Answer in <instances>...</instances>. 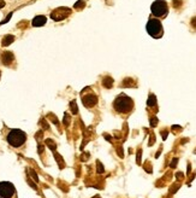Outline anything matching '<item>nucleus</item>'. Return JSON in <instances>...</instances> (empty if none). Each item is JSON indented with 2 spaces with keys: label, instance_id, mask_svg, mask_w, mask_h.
I'll use <instances>...</instances> for the list:
<instances>
[{
  "label": "nucleus",
  "instance_id": "f03ea898",
  "mask_svg": "<svg viewBox=\"0 0 196 198\" xmlns=\"http://www.w3.org/2000/svg\"><path fill=\"white\" fill-rule=\"evenodd\" d=\"M6 140L12 148H21L27 141V133L21 129H11L6 135Z\"/></svg>",
  "mask_w": 196,
  "mask_h": 198
},
{
  "label": "nucleus",
  "instance_id": "9d476101",
  "mask_svg": "<svg viewBox=\"0 0 196 198\" xmlns=\"http://www.w3.org/2000/svg\"><path fill=\"white\" fill-rule=\"evenodd\" d=\"M102 86L106 87V88H111L113 86V79L110 77V76H106L104 80H102Z\"/></svg>",
  "mask_w": 196,
  "mask_h": 198
},
{
  "label": "nucleus",
  "instance_id": "6ab92c4d",
  "mask_svg": "<svg viewBox=\"0 0 196 198\" xmlns=\"http://www.w3.org/2000/svg\"><path fill=\"white\" fill-rule=\"evenodd\" d=\"M5 6V3H4V0H0V9H3Z\"/></svg>",
  "mask_w": 196,
  "mask_h": 198
},
{
  "label": "nucleus",
  "instance_id": "f257e3e1",
  "mask_svg": "<svg viewBox=\"0 0 196 198\" xmlns=\"http://www.w3.org/2000/svg\"><path fill=\"white\" fill-rule=\"evenodd\" d=\"M113 108L117 112H120V114H127L133 110L134 108V102L131 98H129L125 94H120L116 98L114 103H113Z\"/></svg>",
  "mask_w": 196,
  "mask_h": 198
},
{
  "label": "nucleus",
  "instance_id": "1a4fd4ad",
  "mask_svg": "<svg viewBox=\"0 0 196 198\" xmlns=\"http://www.w3.org/2000/svg\"><path fill=\"white\" fill-rule=\"evenodd\" d=\"M47 22V18L45 16H36L34 19H32V25L34 27H41V25H45Z\"/></svg>",
  "mask_w": 196,
  "mask_h": 198
},
{
  "label": "nucleus",
  "instance_id": "dca6fc26",
  "mask_svg": "<svg viewBox=\"0 0 196 198\" xmlns=\"http://www.w3.org/2000/svg\"><path fill=\"white\" fill-rule=\"evenodd\" d=\"M11 17H12V12H10V13L7 15V17H6V18H5V19H4L1 23H0V24H5V23H7V22L10 21V18H11Z\"/></svg>",
  "mask_w": 196,
  "mask_h": 198
},
{
  "label": "nucleus",
  "instance_id": "20e7f679",
  "mask_svg": "<svg viewBox=\"0 0 196 198\" xmlns=\"http://www.w3.org/2000/svg\"><path fill=\"white\" fill-rule=\"evenodd\" d=\"M0 198H17V191L12 182H0Z\"/></svg>",
  "mask_w": 196,
  "mask_h": 198
},
{
  "label": "nucleus",
  "instance_id": "a211bd4d",
  "mask_svg": "<svg viewBox=\"0 0 196 198\" xmlns=\"http://www.w3.org/2000/svg\"><path fill=\"white\" fill-rule=\"evenodd\" d=\"M191 25L195 28V29H196V17H194L192 19H191Z\"/></svg>",
  "mask_w": 196,
  "mask_h": 198
},
{
  "label": "nucleus",
  "instance_id": "7ed1b4c3",
  "mask_svg": "<svg viewBox=\"0 0 196 198\" xmlns=\"http://www.w3.org/2000/svg\"><path fill=\"white\" fill-rule=\"evenodd\" d=\"M147 32L150 36L153 38H161L162 36V25H161V22L159 19H155V18H150L147 23Z\"/></svg>",
  "mask_w": 196,
  "mask_h": 198
},
{
  "label": "nucleus",
  "instance_id": "aec40b11",
  "mask_svg": "<svg viewBox=\"0 0 196 198\" xmlns=\"http://www.w3.org/2000/svg\"><path fill=\"white\" fill-rule=\"evenodd\" d=\"M0 76H1V73H0Z\"/></svg>",
  "mask_w": 196,
  "mask_h": 198
},
{
  "label": "nucleus",
  "instance_id": "4468645a",
  "mask_svg": "<svg viewBox=\"0 0 196 198\" xmlns=\"http://www.w3.org/2000/svg\"><path fill=\"white\" fill-rule=\"evenodd\" d=\"M84 6H85V4H84V1H82V0H80V1H77V3L74 5L75 9H83Z\"/></svg>",
  "mask_w": 196,
  "mask_h": 198
},
{
  "label": "nucleus",
  "instance_id": "6e6552de",
  "mask_svg": "<svg viewBox=\"0 0 196 198\" xmlns=\"http://www.w3.org/2000/svg\"><path fill=\"white\" fill-rule=\"evenodd\" d=\"M0 61H1V63L4 65H11L15 61V56L12 52L10 51H5L1 53V56H0Z\"/></svg>",
  "mask_w": 196,
  "mask_h": 198
},
{
  "label": "nucleus",
  "instance_id": "ddd939ff",
  "mask_svg": "<svg viewBox=\"0 0 196 198\" xmlns=\"http://www.w3.org/2000/svg\"><path fill=\"white\" fill-rule=\"evenodd\" d=\"M147 104H148V106H154V105L156 104V98H155V96H154V94H150V96H149Z\"/></svg>",
  "mask_w": 196,
  "mask_h": 198
},
{
  "label": "nucleus",
  "instance_id": "f3484780",
  "mask_svg": "<svg viewBox=\"0 0 196 198\" xmlns=\"http://www.w3.org/2000/svg\"><path fill=\"white\" fill-rule=\"evenodd\" d=\"M181 0H173V6L175 7H178V6H181Z\"/></svg>",
  "mask_w": 196,
  "mask_h": 198
},
{
  "label": "nucleus",
  "instance_id": "9b49d317",
  "mask_svg": "<svg viewBox=\"0 0 196 198\" xmlns=\"http://www.w3.org/2000/svg\"><path fill=\"white\" fill-rule=\"evenodd\" d=\"M13 41H15V36H13V35H6V36H4V39H3V46H9V45H11Z\"/></svg>",
  "mask_w": 196,
  "mask_h": 198
},
{
  "label": "nucleus",
  "instance_id": "423d86ee",
  "mask_svg": "<svg viewBox=\"0 0 196 198\" xmlns=\"http://www.w3.org/2000/svg\"><path fill=\"white\" fill-rule=\"evenodd\" d=\"M70 13H71V9H69V7H58L52 11L51 18L55 22H59V21H63L66 17H69Z\"/></svg>",
  "mask_w": 196,
  "mask_h": 198
},
{
  "label": "nucleus",
  "instance_id": "0eeeda50",
  "mask_svg": "<svg viewBox=\"0 0 196 198\" xmlns=\"http://www.w3.org/2000/svg\"><path fill=\"white\" fill-rule=\"evenodd\" d=\"M82 103L87 108H93L97 103V97L95 94H93V93H88V94L82 97Z\"/></svg>",
  "mask_w": 196,
  "mask_h": 198
},
{
  "label": "nucleus",
  "instance_id": "2eb2a0df",
  "mask_svg": "<svg viewBox=\"0 0 196 198\" xmlns=\"http://www.w3.org/2000/svg\"><path fill=\"white\" fill-rule=\"evenodd\" d=\"M70 106H71V111L74 112V114H77V106H76V103H75V102H71Z\"/></svg>",
  "mask_w": 196,
  "mask_h": 198
},
{
  "label": "nucleus",
  "instance_id": "f8f14e48",
  "mask_svg": "<svg viewBox=\"0 0 196 198\" xmlns=\"http://www.w3.org/2000/svg\"><path fill=\"white\" fill-rule=\"evenodd\" d=\"M122 86L124 87H131V86H135V83H134V80L133 79H125L122 83Z\"/></svg>",
  "mask_w": 196,
  "mask_h": 198
},
{
  "label": "nucleus",
  "instance_id": "39448f33",
  "mask_svg": "<svg viewBox=\"0 0 196 198\" xmlns=\"http://www.w3.org/2000/svg\"><path fill=\"white\" fill-rule=\"evenodd\" d=\"M152 13L155 17H165L167 15V4L165 0H156L152 4Z\"/></svg>",
  "mask_w": 196,
  "mask_h": 198
}]
</instances>
